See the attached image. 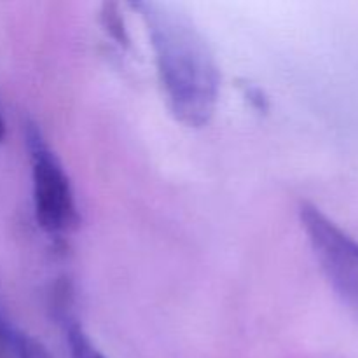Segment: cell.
<instances>
[{
	"instance_id": "cell-1",
	"label": "cell",
	"mask_w": 358,
	"mask_h": 358,
	"mask_svg": "<svg viewBox=\"0 0 358 358\" xmlns=\"http://www.w3.org/2000/svg\"><path fill=\"white\" fill-rule=\"evenodd\" d=\"M156 55L157 73L175 117L189 128L212 119L220 73L205 37L185 14L157 2H138Z\"/></svg>"
},
{
	"instance_id": "cell-2",
	"label": "cell",
	"mask_w": 358,
	"mask_h": 358,
	"mask_svg": "<svg viewBox=\"0 0 358 358\" xmlns=\"http://www.w3.org/2000/svg\"><path fill=\"white\" fill-rule=\"evenodd\" d=\"M34 180V206L37 222L45 233L63 234L79 224L73 189L62 161L51 150L41 129L31 122L24 126Z\"/></svg>"
},
{
	"instance_id": "cell-3",
	"label": "cell",
	"mask_w": 358,
	"mask_h": 358,
	"mask_svg": "<svg viewBox=\"0 0 358 358\" xmlns=\"http://www.w3.org/2000/svg\"><path fill=\"white\" fill-rule=\"evenodd\" d=\"M299 213L303 229L332 289L358 317V243L315 205L304 203Z\"/></svg>"
},
{
	"instance_id": "cell-4",
	"label": "cell",
	"mask_w": 358,
	"mask_h": 358,
	"mask_svg": "<svg viewBox=\"0 0 358 358\" xmlns=\"http://www.w3.org/2000/svg\"><path fill=\"white\" fill-rule=\"evenodd\" d=\"M66 345L70 358H105L79 324H70L66 327Z\"/></svg>"
},
{
	"instance_id": "cell-5",
	"label": "cell",
	"mask_w": 358,
	"mask_h": 358,
	"mask_svg": "<svg viewBox=\"0 0 358 358\" xmlns=\"http://www.w3.org/2000/svg\"><path fill=\"white\" fill-rule=\"evenodd\" d=\"M13 358H52L45 346L27 332L14 329L13 336Z\"/></svg>"
},
{
	"instance_id": "cell-6",
	"label": "cell",
	"mask_w": 358,
	"mask_h": 358,
	"mask_svg": "<svg viewBox=\"0 0 358 358\" xmlns=\"http://www.w3.org/2000/svg\"><path fill=\"white\" fill-rule=\"evenodd\" d=\"M101 17H103V24L108 30V34H110L119 44H126L128 38H126L124 27H122L121 16H119L117 13V6H115V3H105Z\"/></svg>"
},
{
	"instance_id": "cell-7",
	"label": "cell",
	"mask_w": 358,
	"mask_h": 358,
	"mask_svg": "<svg viewBox=\"0 0 358 358\" xmlns=\"http://www.w3.org/2000/svg\"><path fill=\"white\" fill-rule=\"evenodd\" d=\"M14 329L16 327L0 315V358H13Z\"/></svg>"
},
{
	"instance_id": "cell-8",
	"label": "cell",
	"mask_w": 358,
	"mask_h": 358,
	"mask_svg": "<svg viewBox=\"0 0 358 358\" xmlns=\"http://www.w3.org/2000/svg\"><path fill=\"white\" fill-rule=\"evenodd\" d=\"M3 135H6V122H3L2 110H0V140L3 138Z\"/></svg>"
}]
</instances>
